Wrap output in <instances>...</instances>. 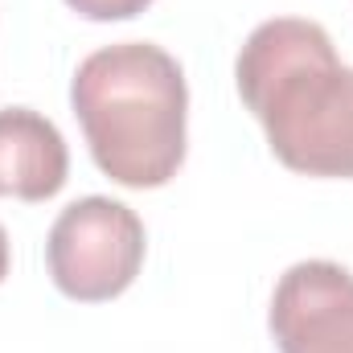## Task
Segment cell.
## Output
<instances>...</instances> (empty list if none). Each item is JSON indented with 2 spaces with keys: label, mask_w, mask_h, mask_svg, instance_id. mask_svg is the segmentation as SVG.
Returning <instances> with one entry per match:
<instances>
[{
  "label": "cell",
  "mask_w": 353,
  "mask_h": 353,
  "mask_svg": "<svg viewBox=\"0 0 353 353\" xmlns=\"http://www.w3.org/2000/svg\"><path fill=\"white\" fill-rule=\"evenodd\" d=\"M8 263H12V251H8V234H4V226H0V283H4V275H8Z\"/></svg>",
  "instance_id": "cell-7"
},
{
  "label": "cell",
  "mask_w": 353,
  "mask_h": 353,
  "mask_svg": "<svg viewBox=\"0 0 353 353\" xmlns=\"http://www.w3.org/2000/svg\"><path fill=\"white\" fill-rule=\"evenodd\" d=\"M79 17L87 21H132L140 17L152 0H66Z\"/></svg>",
  "instance_id": "cell-6"
},
{
  "label": "cell",
  "mask_w": 353,
  "mask_h": 353,
  "mask_svg": "<svg viewBox=\"0 0 353 353\" xmlns=\"http://www.w3.org/2000/svg\"><path fill=\"white\" fill-rule=\"evenodd\" d=\"M234 79L279 165L304 176H353V66H341L325 25L304 17L255 25Z\"/></svg>",
  "instance_id": "cell-1"
},
{
  "label": "cell",
  "mask_w": 353,
  "mask_h": 353,
  "mask_svg": "<svg viewBox=\"0 0 353 353\" xmlns=\"http://www.w3.org/2000/svg\"><path fill=\"white\" fill-rule=\"evenodd\" d=\"M70 107L94 165L128 189H161L185 161L189 90L169 50L119 41L87 54L70 79Z\"/></svg>",
  "instance_id": "cell-2"
},
{
  "label": "cell",
  "mask_w": 353,
  "mask_h": 353,
  "mask_svg": "<svg viewBox=\"0 0 353 353\" xmlns=\"http://www.w3.org/2000/svg\"><path fill=\"white\" fill-rule=\"evenodd\" d=\"M267 321L279 353H353V271L329 259L288 267Z\"/></svg>",
  "instance_id": "cell-4"
},
{
  "label": "cell",
  "mask_w": 353,
  "mask_h": 353,
  "mask_svg": "<svg viewBox=\"0 0 353 353\" xmlns=\"http://www.w3.org/2000/svg\"><path fill=\"white\" fill-rule=\"evenodd\" d=\"M70 173V152L54 119L33 107H0V197L50 201Z\"/></svg>",
  "instance_id": "cell-5"
},
{
  "label": "cell",
  "mask_w": 353,
  "mask_h": 353,
  "mask_svg": "<svg viewBox=\"0 0 353 353\" xmlns=\"http://www.w3.org/2000/svg\"><path fill=\"white\" fill-rule=\"evenodd\" d=\"M144 251L148 234L132 205L111 197H79L50 226L46 267L62 296L79 304H103L136 283Z\"/></svg>",
  "instance_id": "cell-3"
}]
</instances>
